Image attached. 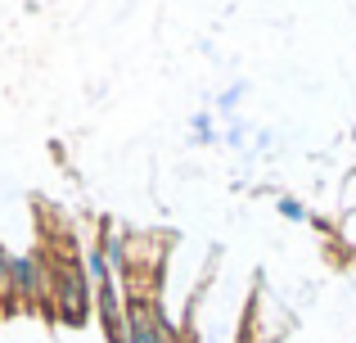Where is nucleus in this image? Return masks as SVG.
Instances as JSON below:
<instances>
[{
  "label": "nucleus",
  "instance_id": "nucleus-1",
  "mask_svg": "<svg viewBox=\"0 0 356 343\" xmlns=\"http://www.w3.org/2000/svg\"><path fill=\"white\" fill-rule=\"evenodd\" d=\"M50 303L59 308V317L68 321V326H81L86 312H90V303H95V285H90L86 266H81V262L54 266V276H50Z\"/></svg>",
  "mask_w": 356,
  "mask_h": 343
},
{
  "label": "nucleus",
  "instance_id": "nucleus-2",
  "mask_svg": "<svg viewBox=\"0 0 356 343\" xmlns=\"http://www.w3.org/2000/svg\"><path fill=\"white\" fill-rule=\"evenodd\" d=\"M9 298L18 303H36L50 298V280H45V262L36 253H18L9 262Z\"/></svg>",
  "mask_w": 356,
  "mask_h": 343
},
{
  "label": "nucleus",
  "instance_id": "nucleus-3",
  "mask_svg": "<svg viewBox=\"0 0 356 343\" xmlns=\"http://www.w3.org/2000/svg\"><path fill=\"white\" fill-rule=\"evenodd\" d=\"M81 257H86V262H81V266H86L90 285H104V280H118V276H113V266H108V257L99 253V244H95V248H86V253H81Z\"/></svg>",
  "mask_w": 356,
  "mask_h": 343
},
{
  "label": "nucleus",
  "instance_id": "nucleus-4",
  "mask_svg": "<svg viewBox=\"0 0 356 343\" xmlns=\"http://www.w3.org/2000/svg\"><path fill=\"white\" fill-rule=\"evenodd\" d=\"M243 95H248V81H235L230 90H221V95H217V109H221V118H235V109L243 104Z\"/></svg>",
  "mask_w": 356,
  "mask_h": 343
},
{
  "label": "nucleus",
  "instance_id": "nucleus-5",
  "mask_svg": "<svg viewBox=\"0 0 356 343\" xmlns=\"http://www.w3.org/2000/svg\"><path fill=\"white\" fill-rule=\"evenodd\" d=\"M275 208H280V217H284V221H312L307 203H302V199H293V194H280V199H275Z\"/></svg>",
  "mask_w": 356,
  "mask_h": 343
},
{
  "label": "nucleus",
  "instance_id": "nucleus-6",
  "mask_svg": "<svg viewBox=\"0 0 356 343\" xmlns=\"http://www.w3.org/2000/svg\"><path fill=\"white\" fill-rule=\"evenodd\" d=\"M252 136H257V127L243 122V118H235V122H230V131H226V145H230V150H243Z\"/></svg>",
  "mask_w": 356,
  "mask_h": 343
},
{
  "label": "nucleus",
  "instance_id": "nucleus-7",
  "mask_svg": "<svg viewBox=\"0 0 356 343\" xmlns=\"http://www.w3.org/2000/svg\"><path fill=\"white\" fill-rule=\"evenodd\" d=\"M190 136H194V145H212V141H217V136H212V113H194Z\"/></svg>",
  "mask_w": 356,
  "mask_h": 343
},
{
  "label": "nucleus",
  "instance_id": "nucleus-8",
  "mask_svg": "<svg viewBox=\"0 0 356 343\" xmlns=\"http://www.w3.org/2000/svg\"><path fill=\"white\" fill-rule=\"evenodd\" d=\"M339 244L348 248V253H356V208L343 212V221H339Z\"/></svg>",
  "mask_w": 356,
  "mask_h": 343
},
{
  "label": "nucleus",
  "instance_id": "nucleus-9",
  "mask_svg": "<svg viewBox=\"0 0 356 343\" xmlns=\"http://www.w3.org/2000/svg\"><path fill=\"white\" fill-rule=\"evenodd\" d=\"M9 262H14V257H9L5 244H0V308L9 303Z\"/></svg>",
  "mask_w": 356,
  "mask_h": 343
},
{
  "label": "nucleus",
  "instance_id": "nucleus-10",
  "mask_svg": "<svg viewBox=\"0 0 356 343\" xmlns=\"http://www.w3.org/2000/svg\"><path fill=\"white\" fill-rule=\"evenodd\" d=\"M356 208V168H352V176L343 181V212H352Z\"/></svg>",
  "mask_w": 356,
  "mask_h": 343
}]
</instances>
